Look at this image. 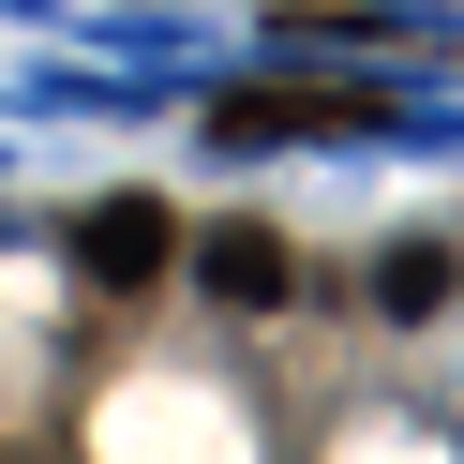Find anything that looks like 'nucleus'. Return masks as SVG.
Listing matches in <instances>:
<instances>
[{
	"label": "nucleus",
	"instance_id": "f257e3e1",
	"mask_svg": "<svg viewBox=\"0 0 464 464\" xmlns=\"http://www.w3.org/2000/svg\"><path fill=\"white\" fill-rule=\"evenodd\" d=\"M75 255H91V285H105V300H135V285H165L180 225H165L150 195H121V210H91V240H75Z\"/></svg>",
	"mask_w": 464,
	"mask_h": 464
},
{
	"label": "nucleus",
	"instance_id": "f03ea898",
	"mask_svg": "<svg viewBox=\"0 0 464 464\" xmlns=\"http://www.w3.org/2000/svg\"><path fill=\"white\" fill-rule=\"evenodd\" d=\"M195 285H210L225 314H270L285 300V240L270 225H210V240H195Z\"/></svg>",
	"mask_w": 464,
	"mask_h": 464
},
{
	"label": "nucleus",
	"instance_id": "7ed1b4c3",
	"mask_svg": "<svg viewBox=\"0 0 464 464\" xmlns=\"http://www.w3.org/2000/svg\"><path fill=\"white\" fill-rule=\"evenodd\" d=\"M374 300H390V314H450V255H434V240H404L390 270H374Z\"/></svg>",
	"mask_w": 464,
	"mask_h": 464
}]
</instances>
